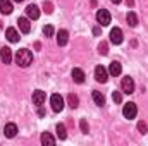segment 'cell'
Returning <instances> with one entry per match:
<instances>
[{
	"label": "cell",
	"instance_id": "obj_10",
	"mask_svg": "<svg viewBox=\"0 0 148 146\" xmlns=\"http://www.w3.org/2000/svg\"><path fill=\"white\" fill-rule=\"evenodd\" d=\"M17 23H19V29H21L23 33H29V31H31V23H29L28 17H19Z\"/></svg>",
	"mask_w": 148,
	"mask_h": 146
},
{
	"label": "cell",
	"instance_id": "obj_30",
	"mask_svg": "<svg viewBox=\"0 0 148 146\" xmlns=\"http://www.w3.org/2000/svg\"><path fill=\"white\" fill-rule=\"evenodd\" d=\"M112 2H114V3H121V0H112Z\"/></svg>",
	"mask_w": 148,
	"mask_h": 146
},
{
	"label": "cell",
	"instance_id": "obj_28",
	"mask_svg": "<svg viewBox=\"0 0 148 146\" xmlns=\"http://www.w3.org/2000/svg\"><path fill=\"white\" fill-rule=\"evenodd\" d=\"M88 129H90V127H88V122H86V120H81V131H83L84 134H88Z\"/></svg>",
	"mask_w": 148,
	"mask_h": 146
},
{
	"label": "cell",
	"instance_id": "obj_12",
	"mask_svg": "<svg viewBox=\"0 0 148 146\" xmlns=\"http://www.w3.org/2000/svg\"><path fill=\"white\" fill-rule=\"evenodd\" d=\"M5 38H7L10 43H17V41H19V33H17L14 28H7V29H5Z\"/></svg>",
	"mask_w": 148,
	"mask_h": 146
},
{
	"label": "cell",
	"instance_id": "obj_32",
	"mask_svg": "<svg viewBox=\"0 0 148 146\" xmlns=\"http://www.w3.org/2000/svg\"><path fill=\"white\" fill-rule=\"evenodd\" d=\"M0 28H2V21H0Z\"/></svg>",
	"mask_w": 148,
	"mask_h": 146
},
{
	"label": "cell",
	"instance_id": "obj_17",
	"mask_svg": "<svg viewBox=\"0 0 148 146\" xmlns=\"http://www.w3.org/2000/svg\"><path fill=\"white\" fill-rule=\"evenodd\" d=\"M121 72H122V65L119 62H112L110 67H109V74L110 76H119Z\"/></svg>",
	"mask_w": 148,
	"mask_h": 146
},
{
	"label": "cell",
	"instance_id": "obj_22",
	"mask_svg": "<svg viewBox=\"0 0 148 146\" xmlns=\"http://www.w3.org/2000/svg\"><path fill=\"white\" fill-rule=\"evenodd\" d=\"M67 103H69V107H71V108H77V105H79V98H77L76 95L71 93V95L67 96Z\"/></svg>",
	"mask_w": 148,
	"mask_h": 146
},
{
	"label": "cell",
	"instance_id": "obj_25",
	"mask_svg": "<svg viewBox=\"0 0 148 146\" xmlns=\"http://www.w3.org/2000/svg\"><path fill=\"white\" fill-rule=\"evenodd\" d=\"M43 35L47 38H50L53 35V28H52V26H45V28H43Z\"/></svg>",
	"mask_w": 148,
	"mask_h": 146
},
{
	"label": "cell",
	"instance_id": "obj_21",
	"mask_svg": "<svg viewBox=\"0 0 148 146\" xmlns=\"http://www.w3.org/2000/svg\"><path fill=\"white\" fill-rule=\"evenodd\" d=\"M55 131H57V138L59 139H66L67 138V132H66V126L64 124H57Z\"/></svg>",
	"mask_w": 148,
	"mask_h": 146
},
{
	"label": "cell",
	"instance_id": "obj_14",
	"mask_svg": "<svg viewBox=\"0 0 148 146\" xmlns=\"http://www.w3.org/2000/svg\"><path fill=\"white\" fill-rule=\"evenodd\" d=\"M67 41H69V33H67L66 29H60V31L57 33V45H59V46H64Z\"/></svg>",
	"mask_w": 148,
	"mask_h": 146
},
{
	"label": "cell",
	"instance_id": "obj_8",
	"mask_svg": "<svg viewBox=\"0 0 148 146\" xmlns=\"http://www.w3.org/2000/svg\"><path fill=\"white\" fill-rule=\"evenodd\" d=\"M0 60L3 64H10L12 62V52H10L9 46H2L0 48Z\"/></svg>",
	"mask_w": 148,
	"mask_h": 146
},
{
	"label": "cell",
	"instance_id": "obj_9",
	"mask_svg": "<svg viewBox=\"0 0 148 146\" xmlns=\"http://www.w3.org/2000/svg\"><path fill=\"white\" fill-rule=\"evenodd\" d=\"M45 100H47V95H45V91H41V89H38L33 93V103L36 105V107H41L43 103H45Z\"/></svg>",
	"mask_w": 148,
	"mask_h": 146
},
{
	"label": "cell",
	"instance_id": "obj_26",
	"mask_svg": "<svg viewBox=\"0 0 148 146\" xmlns=\"http://www.w3.org/2000/svg\"><path fill=\"white\" fill-rule=\"evenodd\" d=\"M147 124H145V122H138V131H140V132H141V134H145V132H147Z\"/></svg>",
	"mask_w": 148,
	"mask_h": 146
},
{
	"label": "cell",
	"instance_id": "obj_5",
	"mask_svg": "<svg viewBox=\"0 0 148 146\" xmlns=\"http://www.w3.org/2000/svg\"><path fill=\"white\" fill-rule=\"evenodd\" d=\"M97 21H98L100 26H109V24H110V14H109V10L100 9V10L97 12Z\"/></svg>",
	"mask_w": 148,
	"mask_h": 146
},
{
	"label": "cell",
	"instance_id": "obj_24",
	"mask_svg": "<svg viewBox=\"0 0 148 146\" xmlns=\"http://www.w3.org/2000/svg\"><path fill=\"white\" fill-rule=\"evenodd\" d=\"M112 100H114L115 103H121V102H122V95H121L119 91H114V93H112Z\"/></svg>",
	"mask_w": 148,
	"mask_h": 146
},
{
	"label": "cell",
	"instance_id": "obj_27",
	"mask_svg": "<svg viewBox=\"0 0 148 146\" xmlns=\"http://www.w3.org/2000/svg\"><path fill=\"white\" fill-rule=\"evenodd\" d=\"M43 7H45V12H47V14H52V10H53V9H52V3H50V2H45V3H43Z\"/></svg>",
	"mask_w": 148,
	"mask_h": 146
},
{
	"label": "cell",
	"instance_id": "obj_7",
	"mask_svg": "<svg viewBox=\"0 0 148 146\" xmlns=\"http://www.w3.org/2000/svg\"><path fill=\"white\" fill-rule=\"evenodd\" d=\"M122 40H124V36H122V29H121V28H114V29L110 31V41L114 43V45H121Z\"/></svg>",
	"mask_w": 148,
	"mask_h": 146
},
{
	"label": "cell",
	"instance_id": "obj_18",
	"mask_svg": "<svg viewBox=\"0 0 148 146\" xmlns=\"http://www.w3.org/2000/svg\"><path fill=\"white\" fill-rule=\"evenodd\" d=\"M93 102H95L98 107H103V105H105V96H103L100 91H93Z\"/></svg>",
	"mask_w": 148,
	"mask_h": 146
},
{
	"label": "cell",
	"instance_id": "obj_4",
	"mask_svg": "<svg viewBox=\"0 0 148 146\" xmlns=\"http://www.w3.org/2000/svg\"><path fill=\"white\" fill-rule=\"evenodd\" d=\"M136 113H138L136 103L129 102V103H126V105H124V108H122V115H124L126 119H134V117H136Z\"/></svg>",
	"mask_w": 148,
	"mask_h": 146
},
{
	"label": "cell",
	"instance_id": "obj_1",
	"mask_svg": "<svg viewBox=\"0 0 148 146\" xmlns=\"http://www.w3.org/2000/svg\"><path fill=\"white\" fill-rule=\"evenodd\" d=\"M16 62H17L19 67H28V65H31V62H33V53H31L28 48H21V50H17V53H16Z\"/></svg>",
	"mask_w": 148,
	"mask_h": 146
},
{
	"label": "cell",
	"instance_id": "obj_16",
	"mask_svg": "<svg viewBox=\"0 0 148 146\" xmlns=\"http://www.w3.org/2000/svg\"><path fill=\"white\" fill-rule=\"evenodd\" d=\"M73 79H74V83H77V84L84 83V72L81 69H73Z\"/></svg>",
	"mask_w": 148,
	"mask_h": 146
},
{
	"label": "cell",
	"instance_id": "obj_3",
	"mask_svg": "<svg viewBox=\"0 0 148 146\" xmlns=\"http://www.w3.org/2000/svg\"><path fill=\"white\" fill-rule=\"evenodd\" d=\"M121 89H122V93H126V95L134 93V81H133V77H129V76L122 77V81H121Z\"/></svg>",
	"mask_w": 148,
	"mask_h": 146
},
{
	"label": "cell",
	"instance_id": "obj_15",
	"mask_svg": "<svg viewBox=\"0 0 148 146\" xmlns=\"http://www.w3.org/2000/svg\"><path fill=\"white\" fill-rule=\"evenodd\" d=\"M0 12H2V14H10V12H12V3H10V0H0Z\"/></svg>",
	"mask_w": 148,
	"mask_h": 146
},
{
	"label": "cell",
	"instance_id": "obj_29",
	"mask_svg": "<svg viewBox=\"0 0 148 146\" xmlns=\"http://www.w3.org/2000/svg\"><path fill=\"white\" fill-rule=\"evenodd\" d=\"M127 2V5H133V0H126Z\"/></svg>",
	"mask_w": 148,
	"mask_h": 146
},
{
	"label": "cell",
	"instance_id": "obj_31",
	"mask_svg": "<svg viewBox=\"0 0 148 146\" xmlns=\"http://www.w3.org/2000/svg\"><path fill=\"white\" fill-rule=\"evenodd\" d=\"M14 2H23V0H14Z\"/></svg>",
	"mask_w": 148,
	"mask_h": 146
},
{
	"label": "cell",
	"instance_id": "obj_20",
	"mask_svg": "<svg viewBox=\"0 0 148 146\" xmlns=\"http://www.w3.org/2000/svg\"><path fill=\"white\" fill-rule=\"evenodd\" d=\"M126 21H127V24H129L131 28H134V26L138 24V16H136L134 12H127V16H126Z\"/></svg>",
	"mask_w": 148,
	"mask_h": 146
},
{
	"label": "cell",
	"instance_id": "obj_2",
	"mask_svg": "<svg viewBox=\"0 0 148 146\" xmlns=\"http://www.w3.org/2000/svg\"><path fill=\"white\" fill-rule=\"evenodd\" d=\"M50 105H52V110H53V112H57V113H59V112H62V110H64V105H66V103H64V98H62L60 95H57V93H55V95H52V96H50Z\"/></svg>",
	"mask_w": 148,
	"mask_h": 146
},
{
	"label": "cell",
	"instance_id": "obj_6",
	"mask_svg": "<svg viewBox=\"0 0 148 146\" xmlns=\"http://www.w3.org/2000/svg\"><path fill=\"white\" fill-rule=\"evenodd\" d=\"M95 79H97L98 83H107V79H109V71H107L103 65H97V67H95Z\"/></svg>",
	"mask_w": 148,
	"mask_h": 146
},
{
	"label": "cell",
	"instance_id": "obj_11",
	"mask_svg": "<svg viewBox=\"0 0 148 146\" xmlns=\"http://www.w3.org/2000/svg\"><path fill=\"white\" fill-rule=\"evenodd\" d=\"M26 14H28L29 19H38V17H40V9H38V5H35V3L28 5V7H26Z\"/></svg>",
	"mask_w": 148,
	"mask_h": 146
},
{
	"label": "cell",
	"instance_id": "obj_23",
	"mask_svg": "<svg viewBox=\"0 0 148 146\" xmlns=\"http://www.w3.org/2000/svg\"><path fill=\"white\" fill-rule=\"evenodd\" d=\"M98 52H100L102 55H107V53H109V45H107L105 41H102V43L98 45Z\"/></svg>",
	"mask_w": 148,
	"mask_h": 146
},
{
	"label": "cell",
	"instance_id": "obj_19",
	"mask_svg": "<svg viewBox=\"0 0 148 146\" xmlns=\"http://www.w3.org/2000/svg\"><path fill=\"white\" fill-rule=\"evenodd\" d=\"M41 145H55V138L50 134V132H43L41 134Z\"/></svg>",
	"mask_w": 148,
	"mask_h": 146
},
{
	"label": "cell",
	"instance_id": "obj_13",
	"mask_svg": "<svg viewBox=\"0 0 148 146\" xmlns=\"http://www.w3.org/2000/svg\"><path fill=\"white\" fill-rule=\"evenodd\" d=\"M3 134L7 136V138H14L16 134H17V126L16 124H5V127H3Z\"/></svg>",
	"mask_w": 148,
	"mask_h": 146
}]
</instances>
